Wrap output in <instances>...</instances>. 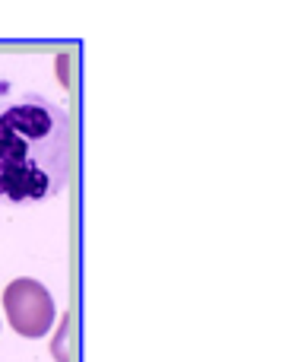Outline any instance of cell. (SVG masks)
I'll list each match as a JSON object with an SVG mask.
<instances>
[{
	"instance_id": "cell-1",
	"label": "cell",
	"mask_w": 298,
	"mask_h": 362,
	"mask_svg": "<svg viewBox=\"0 0 298 362\" xmlns=\"http://www.w3.org/2000/svg\"><path fill=\"white\" fill-rule=\"evenodd\" d=\"M70 118L54 99L23 93L0 99V204H38L64 191Z\"/></svg>"
},
{
	"instance_id": "cell-2",
	"label": "cell",
	"mask_w": 298,
	"mask_h": 362,
	"mask_svg": "<svg viewBox=\"0 0 298 362\" xmlns=\"http://www.w3.org/2000/svg\"><path fill=\"white\" fill-rule=\"evenodd\" d=\"M4 312L19 337L38 340L54 327V299L38 280L19 276L4 289Z\"/></svg>"
}]
</instances>
